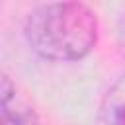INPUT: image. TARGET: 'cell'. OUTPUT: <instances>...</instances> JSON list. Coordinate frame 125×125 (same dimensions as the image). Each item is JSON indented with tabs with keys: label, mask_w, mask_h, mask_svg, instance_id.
I'll list each match as a JSON object with an SVG mask.
<instances>
[{
	"label": "cell",
	"mask_w": 125,
	"mask_h": 125,
	"mask_svg": "<svg viewBox=\"0 0 125 125\" xmlns=\"http://www.w3.org/2000/svg\"><path fill=\"white\" fill-rule=\"evenodd\" d=\"M119 39H121V45L125 47V10L119 18Z\"/></svg>",
	"instance_id": "277c9868"
},
{
	"label": "cell",
	"mask_w": 125,
	"mask_h": 125,
	"mask_svg": "<svg viewBox=\"0 0 125 125\" xmlns=\"http://www.w3.org/2000/svg\"><path fill=\"white\" fill-rule=\"evenodd\" d=\"M104 125H125V74L113 82L102 104Z\"/></svg>",
	"instance_id": "3957f363"
},
{
	"label": "cell",
	"mask_w": 125,
	"mask_h": 125,
	"mask_svg": "<svg viewBox=\"0 0 125 125\" xmlns=\"http://www.w3.org/2000/svg\"><path fill=\"white\" fill-rule=\"evenodd\" d=\"M25 39L49 61L84 59L98 43V16L84 2H51L33 8L25 18Z\"/></svg>",
	"instance_id": "6da1fadb"
},
{
	"label": "cell",
	"mask_w": 125,
	"mask_h": 125,
	"mask_svg": "<svg viewBox=\"0 0 125 125\" xmlns=\"http://www.w3.org/2000/svg\"><path fill=\"white\" fill-rule=\"evenodd\" d=\"M0 125H39L33 104L8 78L0 80Z\"/></svg>",
	"instance_id": "7a4b0ae2"
}]
</instances>
